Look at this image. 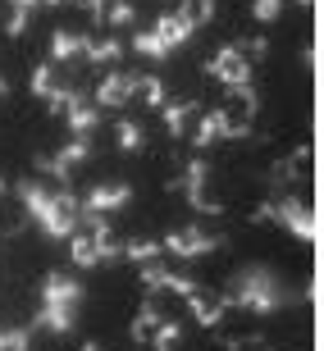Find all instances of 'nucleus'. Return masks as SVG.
Returning a JSON list of instances; mask_svg holds the SVG:
<instances>
[{
    "label": "nucleus",
    "instance_id": "obj_1",
    "mask_svg": "<svg viewBox=\"0 0 324 351\" xmlns=\"http://www.w3.org/2000/svg\"><path fill=\"white\" fill-rule=\"evenodd\" d=\"M19 196H23V206H27V215L41 223V233L46 237H73L78 233V196L69 192L65 182L60 187H41V182H19Z\"/></svg>",
    "mask_w": 324,
    "mask_h": 351
},
{
    "label": "nucleus",
    "instance_id": "obj_2",
    "mask_svg": "<svg viewBox=\"0 0 324 351\" xmlns=\"http://www.w3.org/2000/svg\"><path fill=\"white\" fill-rule=\"evenodd\" d=\"M224 306H242V311H256V315H270L279 301H284V292H279V283H274L270 269H242L238 274L233 292H224Z\"/></svg>",
    "mask_w": 324,
    "mask_h": 351
},
{
    "label": "nucleus",
    "instance_id": "obj_3",
    "mask_svg": "<svg viewBox=\"0 0 324 351\" xmlns=\"http://www.w3.org/2000/svg\"><path fill=\"white\" fill-rule=\"evenodd\" d=\"M206 73H210V78H220L224 87H242V82H251V64H246L242 46H224V51L206 64Z\"/></svg>",
    "mask_w": 324,
    "mask_h": 351
},
{
    "label": "nucleus",
    "instance_id": "obj_4",
    "mask_svg": "<svg viewBox=\"0 0 324 351\" xmlns=\"http://www.w3.org/2000/svg\"><path fill=\"white\" fill-rule=\"evenodd\" d=\"M274 215H279V219H284L288 228L301 237V242H315V237H320V215H315L311 206L292 201V196H288V201H279V210H274Z\"/></svg>",
    "mask_w": 324,
    "mask_h": 351
},
{
    "label": "nucleus",
    "instance_id": "obj_5",
    "mask_svg": "<svg viewBox=\"0 0 324 351\" xmlns=\"http://www.w3.org/2000/svg\"><path fill=\"white\" fill-rule=\"evenodd\" d=\"M215 247H220V242H215V237H206L201 228H178V233H169L165 242H160V251H174V256H183V261L210 256Z\"/></svg>",
    "mask_w": 324,
    "mask_h": 351
},
{
    "label": "nucleus",
    "instance_id": "obj_6",
    "mask_svg": "<svg viewBox=\"0 0 324 351\" xmlns=\"http://www.w3.org/2000/svg\"><path fill=\"white\" fill-rule=\"evenodd\" d=\"M87 156H91V142H87V137H73V142H69L65 151H60V156H41V160H37V169L55 173V178L65 182V178H69L73 169H78V165H82Z\"/></svg>",
    "mask_w": 324,
    "mask_h": 351
},
{
    "label": "nucleus",
    "instance_id": "obj_7",
    "mask_svg": "<svg viewBox=\"0 0 324 351\" xmlns=\"http://www.w3.org/2000/svg\"><path fill=\"white\" fill-rule=\"evenodd\" d=\"M246 119H233L229 110H210L201 123H196V146H210L215 137H242Z\"/></svg>",
    "mask_w": 324,
    "mask_h": 351
},
{
    "label": "nucleus",
    "instance_id": "obj_8",
    "mask_svg": "<svg viewBox=\"0 0 324 351\" xmlns=\"http://www.w3.org/2000/svg\"><path fill=\"white\" fill-rule=\"evenodd\" d=\"M169 187H183V192H187V201H192L196 210H206V215H220V201H206V165H201V160H192V165H187V173H183V178H174L169 182Z\"/></svg>",
    "mask_w": 324,
    "mask_h": 351
},
{
    "label": "nucleus",
    "instance_id": "obj_9",
    "mask_svg": "<svg viewBox=\"0 0 324 351\" xmlns=\"http://www.w3.org/2000/svg\"><path fill=\"white\" fill-rule=\"evenodd\" d=\"M132 201V187L128 182H101V187H91L87 192V215H110V210H124Z\"/></svg>",
    "mask_w": 324,
    "mask_h": 351
},
{
    "label": "nucleus",
    "instance_id": "obj_10",
    "mask_svg": "<svg viewBox=\"0 0 324 351\" xmlns=\"http://www.w3.org/2000/svg\"><path fill=\"white\" fill-rule=\"evenodd\" d=\"M82 301V283L69 278V274H46V287H41V306H78Z\"/></svg>",
    "mask_w": 324,
    "mask_h": 351
},
{
    "label": "nucleus",
    "instance_id": "obj_11",
    "mask_svg": "<svg viewBox=\"0 0 324 351\" xmlns=\"http://www.w3.org/2000/svg\"><path fill=\"white\" fill-rule=\"evenodd\" d=\"M132 91H137V78L124 73V69H110V78L96 87V105H124Z\"/></svg>",
    "mask_w": 324,
    "mask_h": 351
},
{
    "label": "nucleus",
    "instance_id": "obj_12",
    "mask_svg": "<svg viewBox=\"0 0 324 351\" xmlns=\"http://www.w3.org/2000/svg\"><path fill=\"white\" fill-rule=\"evenodd\" d=\"M151 32H156L169 51H174V46H183V41L192 37V23H187L183 14H165V19H156V27H151Z\"/></svg>",
    "mask_w": 324,
    "mask_h": 351
},
{
    "label": "nucleus",
    "instance_id": "obj_13",
    "mask_svg": "<svg viewBox=\"0 0 324 351\" xmlns=\"http://www.w3.org/2000/svg\"><path fill=\"white\" fill-rule=\"evenodd\" d=\"M65 114H69V128H73V137H87V132L96 128V123H101V110H96V105H87L82 96H78L73 105H69Z\"/></svg>",
    "mask_w": 324,
    "mask_h": 351
},
{
    "label": "nucleus",
    "instance_id": "obj_14",
    "mask_svg": "<svg viewBox=\"0 0 324 351\" xmlns=\"http://www.w3.org/2000/svg\"><path fill=\"white\" fill-rule=\"evenodd\" d=\"M37 324L46 328V333H73V306H41V315H37Z\"/></svg>",
    "mask_w": 324,
    "mask_h": 351
},
{
    "label": "nucleus",
    "instance_id": "obj_15",
    "mask_svg": "<svg viewBox=\"0 0 324 351\" xmlns=\"http://www.w3.org/2000/svg\"><path fill=\"white\" fill-rule=\"evenodd\" d=\"M82 55H87L91 64H119V55H124V41H119V37L87 41V46H82Z\"/></svg>",
    "mask_w": 324,
    "mask_h": 351
},
{
    "label": "nucleus",
    "instance_id": "obj_16",
    "mask_svg": "<svg viewBox=\"0 0 324 351\" xmlns=\"http://www.w3.org/2000/svg\"><path fill=\"white\" fill-rule=\"evenodd\" d=\"M187 306H192V315H196L206 328H215V324L224 319V301H215V297H201V292H192V297H187Z\"/></svg>",
    "mask_w": 324,
    "mask_h": 351
},
{
    "label": "nucleus",
    "instance_id": "obj_17",
    "mask_svg": "<svg viewBox=\"0 0 324 351\" xmlns=\"http://www.w3.org/2000/svg\"><path fill=\"white\" fill-rule=\"evenodd\" d=\"M82 46H87L82 32H55V37H51V55H55V60H78Z\"/></svg>",
    "mask_w": 324,
    "mask_h": 351
},
{
    "label": "nucleus",
    "instance_id": "obj_18",
    "mask_svg": "<svg viewBox=\"0 0 324 351\" xmlns=\"http://www.w3.org/2000/svg\"><path fill=\"white\" fill-rule=\"evenodd\" d=\"M156 324H160V311L146 301L142 311H137V319H132V342H151V333H156Z\"/></svg>",
    "mask_w": 324,
    "mask_h": 351
},
{
    "label": "nucleus",
    "instance_id": "obj_19",
    "mask_svg": "<svg viewBox=\"0 0 324 351\" xmlns=\"http://www.w3.org/2000/svg\"><path fill=\"white\" fill-rule=\"evenodd\" d=\"M132 51H137V55H146V60H165V55H169V46L156 37V32H132Z\"/></svg>",
    "mask_w": 324,
    "mask_h": 351
},
{
    "label": "nucleus",
    "instance_id": "obj_20",
    "mask_svg": "<svg viewBox=\"0 0 324 351\" xmlns=\"http://www.w3.org/2000/svg\"><path fill=\"white\" fill-rule=\"evenodd\" d=\"M196 114V105L192 101H178V105H169L165 110V123H169V132H174V137H183V132H187V119Z\"/></svg>",
    "mask_w": 324,
    "mask_h": 351
},
{
    "label": "nucleus",
    "instance_id": "obj_21",
    "mask_svg": "<svg viewBox=\"0 0 324 351\" xmlns=\"http://www.w3.org/2000/svg\"><path fill=\"white\" fill-rule=\"evenodd\" d=\"M55 91H60V82H55V69H51V64H37V69H32V96H46V101H51Z\"/></svg>",
    "mask_w": 324,
    "mask_h": 351
},
{
    "label": "nucleus",
    "instance_id": "obj_22",
    "mask_svg": "<svg viewBox=\"0 0 324 351\" xmlns=\"http://www.w3.org/2000/svg\"><path fill=\"white\" fill-rule=\"evenodd\" d=\"M183 19H187V23H210V19H215V0H183Z\"/></svg>",
    "mask_w": 324,
    "mask_h": 351
},
{
    "label": "nucleus",
    "instance_id": "obj_23",
    "mask_svg": "<svg viewBox=\"0 0 324 351\" xmlns=\"http://www.w3.org/2000/svg\"><path fill=\"white\" fill-rule=\"evenodd\" d=\"M124 256H128V261H137V265H151L160 256V242H151V237H137V242H128V247H124Z\"/></svg>",
    "mask_w": 324,
    "mask_h": 351
},
{
    "label": "nucleus",
    "instance_id": "obj_24",
    "mask_svg": "<svg viewBox=\"0 0 324 351\" xmlns=\"http://www.w3.org/2000/svg\"><path fill=\"white\" fill-rule=\"evenodd\" d=\"M178 338H183V333H178V324H174V319H160L156 333H151L156 351H174V347H178Z\"/></svg>",
    "mask_w": 324,
    "mask_h": 351
},
{
    "label": "nucleus",
    "instance_id": "obj_25",
    "mask_svg": "<svg viewBox=\"0 0 324 351\" xmlns=\"http://www.w3.org/2000/svg\"><path fill=\"white\" fill-rule=\"evenodd\" d=\"M165 287L174 292V297H183V301H187V297L196 292V283L187 278V274H169V269H165V278H160V292H165Z\"/></svg>",
    "mask_w": 324,
    "mask_h": 351
},
{
    "label": "nucleus",
    "instance_id": "obj_26",
    "mask_svg": "<svg viewBox=\"0 0 324 351\" xmlns=\"http://www.w3.org/2000/svg\"><path fill=\"white\" fill-rule=\"evenodd\" d=\"M132 19H137V10H132L128 0H115V5H105V23H110V27H128Z\"/></svg>",
    "mask_w": 324,
    "mask_h": 351
},
{
    "label": "nucleus",
    "instance_id": "obj_27",
    "mask_svg": "<svg viewBox=\"0 0 324 351\" xmlns=\"http://www.w3.org/2000/svg\"><path fill=\"white\" fill-rule=\"evenodd\" d=\"M32 338H27V328H0V351H27Z\"/></svg>",
    "mask_w": 324,
    "mask_h": 351
},
{
    "label": "nucleus",
    "instance_id": "obj_28",
    "mask_svg": "<svg viewBox=\"0 0 324 351\" xmlns=\"http://www.w3.org/2000/svg\"><path fill=\"white\" fill-rule=\"evenodd\" d=\"M69 242H73V265H82V269H87V265H101L96 261V247H91V237H69Z\"/></svg>",
    "mask_w": 324,
    "mask_h": 351
},
{
    "label": "nucleus",
    "instance_id": "obj_29",
    "mask_svg": "<svg viewBox=\"0 0 324 351\" xmlns=\"http://www.w3.org/2000/svg\"><path fill=\"white\" fill-rule=\"evenodd\" d=\"M142 128H137V123H128V119H124V123H119V146H124V151H142Z\"/></svg>",
    "mask_w": 324,
    "mask_h": 351
},
{
    "label": "nucleus",
    "instance_id": "obj_30",
    "mask_svg": "<svg viewBox=\"0 0 324 351\" xmlns=\"http://www.w3.org/2000/svg\"><path fill=\"white\" fill-rule=\"evenodd\" d=\"M137 91H142L146 105H165V87H160V78H137Z\"/></svg>",
    "mask_w": 324,
    "mask_h": 351
},
{
    "label": "nucleus",
    "instance_id": "obj_31",
    "mask_svg": "<svg viewBox=\"0 0 324 351\" xmlns=\"http://www.w3.org/2000/svg\"><path fill=\"white\" fill-rule=\"evenodd\" d=\"M251 14H256L260 23H274V19L284 14V0H256V5H251Z\"/></svg>",
    "mask_w": 324,
    "mask_h": 351
},
{
    "label": "nucleus",
    "instance_id": "obj_32",
    "mask_svg": "<svg viewBox=\"0 0 324 351\" xmlns=\"http://www.w3.org/2000/svg\"><path fill=\"white\" fill-rule=\"evenodd\" d=\"M5 32H10V37H23V32H27V10H14L10 23H5Z\"/></svg>",
    "mask_w": 324,
    "mask_h": 351
},
{
    "label": "nucleus",
    "instance_id": "obj_33",
    "mask_svg": "<svg viewBox=\"0 0 324 351\" xmlns=\"http://www.w3.org/2000/svg\"><path fill=\"white\" fill-rule=\"evenodd\" d=\"M32 5H37V0H14V10H32Z\"/></svg>",
    "mask_w": 324,
    "mask_h": 351
},
{
    "label": "nucleus",
    "instance_id": "obj_34",
    "mask_svg": "<svg viewBox=\"0 0 324 351\" xmlns=\"http://www.w3.org/2000/svg\"><path fill=\"white\" fill-rule=\"evenodd\" d=\"M5 91H10V82H5V78H0V101H5Z\"/></svg>",
    "mask_w": 324,
    "mask_h": 351
},
{
    "label": "nucleus",
    "instance_id": "obj_35",
    "mask_svg": "<svg viewBox=\"0 0 324 351\" xmlns=\"http://www.w3.org/2000/svg\"><path fill=\"white\" fill-rule=\"evenodd\" d=\"M82 351H101V347H96V342H87V347H82Z\"/></svg>",
    "mask_w": 324,
    "mask_h": 351
},
{
    "label": "nucleus",
    "instance_id": "obj_36",
    "mask_svg": "<svg viewBox=\"0 0 324 351\" xmlns=\"http://www.w3.org/2000/svg\"><path fill=\"white\" fill-rule=\"evenodd\" d=\"M301 5H315V0H301Z\"/></svg>",
    "mask_w": 324,
    "mask_h": 351
},
{
    "label": "nucleus",
    "instance_id": "obj_37",
    "mask_svg": "<svg viewBox=\"0 0 324 351\" xmlns=\"http://www.w3.org/2000/svg\"><path fill=\"white\" fill-rule=\"evenodd\" d=\"M51 5H60V0H51Z\"/></svg>",
    "mask_w": 324,
    "mask_h": 351
}]
</instances>
